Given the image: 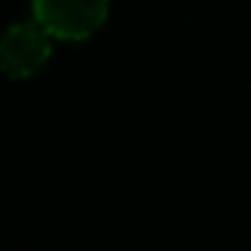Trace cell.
<instances>
[{"label": "cell", "instance_id": "cell-1", "mask_svg": "<svg viewBox=\"0 0 251 251\" xmlns=\"http://www.w3.org/2000/svg\"><path fill=\"white\" fill-rule=\"evenodd\" d=\"M109 0H33L36 21L53 36L80 42L106 21Z\"/></svg>", "mask_w": 251, "mask_h": 251}, {"label": "cell", "instance_id": "cell-2", "mask_svg": "<svg viewBox=\"0 0 251 251\" xmlns=\"http://www.w3.org/2000/svg\"><path fill=\"white\" fill-rule=\"evenodd\" d=\"M50 56V33L33 21V24H15L0 39V68L15 80H27L45 68Z\"/></svg>", "mask_w": 251, "mask_h": 251}]
</instances>
